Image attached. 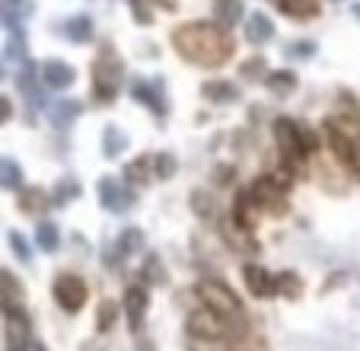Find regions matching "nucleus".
Instances as JSON below:
<instances>
[{"label":"nucleus","mask_w":360,"mask_h":351,"mask_svg":"<svg viewBox=\"0 0 360 351\" xmlns=\"http://www.w3.org/2000/svg\"><path fill=\"white\" fill-rule=\"evenodd\" d=\"M172 48L195 68H224L236 54V42L217 23H185L172 32Z\"/></svg>","instance_id":"obj_1"},{"label":"nucleus","mask_w":360,"mask_h":351,"mask_svg":"<svg viewBox=\"0 0 360 351\" xmlns=\"http://www.w3.org/2000/svg\"><path fill=\"white\" fill-rule=\"evenodd\" d=\"M198 297L204 300L207 310H214L226 323V338H230V342L245 338V332H249V316H245L243 300L233 294L230 284L217 281V278H207V281L198 284Z\"/></svg>","instance_id":"obj_2"},{"label":"nucleus","mask_w":360,"mask_h":351,"mask_svg":"<svg viewBox=\"0 0 360 351\" xmlns=\"http://www.w3.org/2000/svg\"><path fill=\"white\" fill-rule=\"evenodd\" d=\"M274 141H278V154H281V166H287L290 173H300V166L306 163L303 144H300V122L293 118H278L271 125Z\"/></svg>","instance_id":"obj_3"},{"label":"nucleus","mask_w":360,"mask_h":351,"mask_svg":"<svg viewBox=\"0 0 360 351\" xmlns=\"http://www.w3.org/2000/svg\"><path fill=\"white\" fill-rule=\"evenodd\" d=\"M185 332H188V338H195V342H220V338H226V323L214 310L201 307V310L188 313Z\"/></svg>","instance_id":"obj_4"},{"label":"nucleus","mask_w":360,"mask_h":351,"mask_svg":"<svg viewBox=\"0 0 360 351\" xmlns=\"http://www.w3.org/2000/svg\"><path fill=\"white\" fill-rule=\"evenodd\" d=\"M284 185L274 179V176H259L255 183L249 185L252 202L259 204V211H268V214H284L287 211V195Z\"/></svg>","instance_id":"obj_5"},{"label":"nucleus","mask_w":360,"mask_h":351,"mask_svg":"<svg viewBox=\"0 0 360 351\" xmlns=\"http://www.w3.org/2000/svg\"><path fill=\"white\" fill-rule=\"evenodd\" d=\"M55 300L58 307H61L64 313H77L83 310V304H86V281H83L80 275H58L55 281Z\"/></svg>","instance_id":"obj_6"},{"label":"nucleus","mask_w":360,"mask_h":351,"mask_svg":"<svg viewBox=\"0 0 360 351\" xmlns=\"http://www.w3.org/2000/svg\"><path fill=\"white\" fill-rule=\"evenodd\" d=\"M122 58H118V51L112 45H105L99 51V58L93 61V87H112L118 90V83H122Z\"/></svg>","instance_id":"obj_7"},{"label":"nucleus","mask_w":360,"mask_h":351,"mask_svg":"<svg viewBox=\"0 0 360 351\" xmlns=\"http://www.w3.org/2000/svg\"><path fill=\"white\" fill-rule=\"evenodd\" d=\"M4 326H7V345L10 351H22L29 345V313L22 307L4 310Z\"/></svg>","instance_id":"obj_8"},{"label":"nucleus","mask_w":360,"mask_h":351,"mask_svg":"<svg viewBox=\"0 0 360 351\" xmlns=\"http://www.w3.org/2000/svg\"><path fill=\"white\" fill-rule=\"evenodd\" d=\"M131 96H134V99H141L143 106L150 109V112L166 115L163 80H141V77H134V80H131Z\"/></svg>","instance_id":"obj_9"},{"label":"nucleus","mask_w":360,"mask_h":351,"mask_svg":"<svg viewBox=\"0 0 360 351\" xmlns=\"http://www.w3.org/2000/svg\"><path fill=\"white\" fill-rule=\"evenodd\" d=\"M147 307H150V294L134 284V288L124 290V316H128L131 332H141L143 329V316H147Z\"/></svg>","instance_id":"obj_10"},{"label":"nucleus","mask_w":360,"mask_h":351,"mask_svg":"<svg viewBox=\"0 0 360 351\" xmlns=\"http://www.w3.org/2000/svg\"><path fill=\"white\" fill-rule=\"evenodd\" d=\"M243 278H245V288H249V294H255V297H274V275L268 269H262V265L249 262L243 269Z\"/></svg>","instance_id":"obj_11"},{"label":"nucleus","mask_w":360,"mask_h":351,"mask_svg":"<svg viewBox=\"0 0 360 351\" xmlns=\"http://www.w3.org/2000/svg\"><path fill=\"white\" fill-rule=\"evenodd\" d=\"M41 80H45V87H51V90H68L70 83L77 80V70L70 68L68 61H45L41 64Z\"/></svg>","instance_id":"obj_12"},{"label":"nucleus","mask_w":360,"mask_h":351,"mask_svg":"<svg viewBox=\"0 0 360 351\" xmlns=\"http://www.w3.org/2000/svg\"><path fill=\"white\" fill-rule=\"evenodd\" d=\"M99 202L105 204L109 211H128L131 204H134V195L124 192L115 179H102L99 183Z\"/></svg>","instance_id":"obj_13"},{"label":"nucleus","mask_w":360,"mask_h":351,"mask_svg":"<svg viewBox=\"0 0 360 351\" xmlns=\"http://www.w3.org/2000/svg\"><path fill=\"white\" fill-rule=\"evenodd\" d=\"M29 13H32L29 0H0V26L4 29H20Z\"/></svg>","instance_id":"obj_14"},{"label":"nucleus","mask_w":360,"mask_h":351,"mask_svg":"<svg viewBox=\"0 0 360 351\" xmlns=\"http://www.w3.org/2000/svg\"><path fill=\"white\" fill-rule=\"evenodd\" d=\"M124 179H128L134 189H143V185H150V179H153V156L143 154V156H137L134 163H128V169H124Z\"/></svg>","instance_id":"obj_15"},{"label":"nucleus","mask_w":360,"mask_h":351,"mask_svg":"<svg viewBox=\"0 0 360 351\" xmlns=\"http://www.w3.org/2000/svg\"><path fill=\"white\" fill-rule=\"evenodd\" d=\"M0 307L10 310V307H22V284L16 275L10 271H0Z\"/></svg>","instance_id":"obj_16"},{"label":"nucleus","mask_w":360,"mask_h":351,"mask_svg":"<svg viewBox=\"0 0 360 351\" xmlns=\"http://www.w3.org/2000/svg\"><path fill=\"white\" fill-rule=\"evenodd\" d=\"M274 4L290 20H313V16H319V0H274Z\"/></svg>","instance_id":"obj_17"},{"label":"nucleus","mask_w":360,"mask_h":351,"mask_svg":"<svg viewBox=\"0 0 360 351\" xmlns=\"http://www.w3.org/2000/svg\"><path fill=\"white\" fill-rule=\"evenodd\" d=\"M51 208V198H48L45 189H22L20 192V211L26 214H45Z\"/></svg>","instance_id":"obj_18"},{"label":"nucleus","mask_w":360,"mask_h":351,"mask_svg":"<svg viewBox=\"0 0 360 351\" xmlns=\"http://www.w3.org/2000/svg\"><path fill=\"white\" fill-rule=\"evenodd\" d=\"M245 39L249 42H268L274 39V23L268 20L265 13H252L245 20Z\"/></svg>","instance_id":"obj_19"},{"label":"nucleus","mask_w":360,"mask_h":351,"mask_svg":"<svg viewBox=\"0 0 360 351\" xmlns=\"http://www.w3.org/2000/svg\"><path fill=\"white\" fill-rule=\"evenodd\" d=\"M224 237L230 240V246H233V250H236V252H255V250H259V243L252 240V233H249V230L236 227V223H233V221H226V223H224Z\"/></svg>","instance_id":"obj_20"},{"label":"nucleus","mask_w":360,"mask_h":351,"mask_svg":"<svg viewBox=\"0 0 360 351\" xmlns=\"http://www.w3.org/2000/svg\"><path fill=\"white\" fill-rule=\"evenodd\" d=\"M274 294H281V297H287V300H297L300 294H303V278H300L297 271L278 275L274 278Z\"/></svg>","instance_id":"obj_21"},{"label":"nucleus","mask_w":360,"mask_h":351,"mask_svg":"<svg viewBox=\"0 0 360 351\" xmlns=\"http://www.w3.org/2000/svg\"><path fill=\"white\" fill-rule=\"evenodd\" d=\"M204 99H211V102H236L239 99V90L233 87V83H226V80H214V83H204Z\"/></svg>","instance_id":"obj_22"},{"label":"nucleus","mask_w":360,"mask_h":351,"mask_svg":"<svg viewBox=\"0 0 360 351\" xmlns=\"http://www.w3.org/2000/svg\"><path fill=\"white\" fill-rule=\"evenodd\" d=\"M64 32L70 42H89L93 39V20L89 16H74V20L64 23Z\"/></svg>","instance_id":"obj_23"},{"label":"nucleus","mask_w":360,"mask_h":351,"mask_svg":"<svg viewBox=\"0 0 360 351\" xmlns=\"http://www.w3.org/2000/svg\"><path fill=\"white\" fill-rule=\"evenodd\" d=\"M265 83L271 93L287 96V93H293V87H297V74H293V70H274V74L265 77Z\"/></svg>","instance_id":"obj_24"},{"label":"nucleus","mask_w":360,"mask_h":351,"mask_svg":"<svg viewBox=\"0 0 360 351\" xmlns=\"http://www.w3.org/2000/svg\"><path fill=\"white\" fill-rule=\"evenodd\" d=\"M77 115H80V102L64 99V102H58V106L51 109V122H55V128H68Z\"/></svg>","instance_id":"obj_25"},{"label":"nucleus","mask_w":360,"mask_h":351,"mask_svg":"<svg viewBox=\"0 0 360 351\" xmlns=\"http://www.w3.org/2000/svg\"><path fill=\"white\" fill-rule=\"evenodd\" d=\"M0 185L4 189H22V169L13 160H4V156H0Z\"/></svg>","instance_id":"obj_26"},{"label":"nucleus","mask_w":360,"mask_h":351,"mask_svg":"<svg viewBox=\"0 0 360 351\" xmlns=\"http://www.w3.org/2000/svg\"><path fill=\"white\" fill-rule=\"evenodd\" d=\"M35 243H39L41 252H55L58 250V227H55V223L41 221L39 230H35Z\"/></svg>","instance_id":"obj_27"},{"label":"nucleus","mask_w":360,"mask_h":351,"mask_svg":"<svg viewBox=\"0 0 360 351\" xmlns=\"http://www.w3.org/2000/svg\"><path fill=\"white\" fill-rule=\"evenodd\" d=\"M217 16L224 26H236L243 20V4L239 0H217Z\"/></svg>","instance_id":"obj_28"},{"label":"nucleus","mask_w":360,"mask_h":351,"mask_svg":"<svg viewBox=\"0 0 360 351\" xmlns=\"http://www.w3.org/2000/svg\"><path fill=\"white\" fill-rule=\"evenodd\" d=\"M102 141H105V144H102L105 156H118L124 150V144H128V137H124L115 125H109V128H105V135H102Z\"/></svg>","instance_id":"obj_29"},{"label":"nucleus","mask_w":360,"mask_h":351,"mask_svg":"<svg viewBox=\"0 0 360 351\" xmlns=\"http://www.w3.org/2000/svg\"><path fill=\"white\" fill-rule=\"evenodd\" d=\"M115 316H118V304H115V300H102L99 313H96V329L109 332L112 326H115Z\"/></svg>","instance_id":"obj_30"},{"label":"nucleus","mask_w":360,"mask_h":351,"mask_svg":"<svg viewBox=\"0 0 360 351\" xmlns=\"http://www.w3.org/2000/svg\"><path fill=\"white\" fill-rule=\"evenodd\" d=\"M141 243H143V233L137 227H131V230H124L122 237H118V259L122 256H131V252H137L141 250Z\"/></svg>","instance_id":"obj_31"},{"label":"nucleus","mask_w":360,"mask_h":351,"mask_svg":"<svg viewBox=\"0 0 360 351\" xmlns=\"http://www.w3.org/2000/svg\"><path fill=\"white\" fill-rule=\"evenodd\" d=\"M153 176H157V179H172V176H176V156L172 154L153 156Z\"/></svg>","instance_id":"obj_32"},{"label":"nucleus","mask_w":360,"mask_h":351,"mask_svg":"<svg viewBox=\"0 0 360 351\" xmlns=\"http://www.w3.org/2000/svg\"><path fill=\"white\" fill-rule=\"evenodd\" d=\"M300 144H303L306 160H309L313 154H319V135H316L313 128H306V125H300Z\"/></svg>","instance_id":"obj_33"},{"label":"nucleus","mask_w":360,"mask_h":351,"mask_svg":"<svg viewBox=\"0 0 360 351\" xmlns=\"http://www.w3.org/2000/svg\"><path fill=\"white\" fill-rule=\"evenodd\" d=\"M10 250H13V256L20 259V262H32V250H29V243H26V237L22 233H10Z\"/></svg>","instance_id":"obj_34"},{"label":"nucleus","mask_w":360,"mask_h":351,"mask_svg":"<svg viewBox=\"0 0 360 351\" xmlns=\"http://www.w3.org/2000/svg\"><path fill=\"white\" fill-rule=\"evenodd\" d=\"M143 278H147V281H160V284L166 281V271L157 256H147V262H143Z\"/></svg>","instance_id":"obj_35"},{"label":"nucleus","mask_w":360,"mask_h":351,"mask_svg":"<svg viewBox=\"0 0 360 351\" xmlns=\"http://www.w3.org/2000/svg\"><path fill=\"white\" fill-rule=\"evenodd\" d=\"M77 195H80V185H77L74 179H68V183L58 185V195L51 198V204H68L70 198H77Z\"/></svg>","instance_id":"obj_36"},{"label":"nucleus","mask_w":360,"mask_h":351,"mask_svg":"<svg viewBox=\"0 0 360 351\" xmlns=\"http://www.w3.org/2000/svg\"><path fill=\"white\" fill-rule=\"evenodd\" d=\"M131 13H134V20L141 23V26H150V23H153V10H150L147 0H131Z\"/></svg>","instance_id":"obj_37"},{"label":"nucleus","mask_w":360,"mask_h":351,"mask_svg":"<svg viewBox=\"0 0 360 351\" xmlns=\"http://www.w3.org/2000/svg\"><path fill=\"white\" fill-rule=\"evenodd\" d=\"M262 74H265V58H249V61L243 64V77H245V80H259Z\"/></svg>","instance_id":"obj_38"},{"label":"nucleus","mask_w":360,"mask_h":351,"mask_svg":"<svg viewBox=\"0 0 360 351\" xmlns=\"http://www.w3.org/2000/svg\"><path fill=\"white\" fill-rule=\"evenodd\" d=\"M191 204H195V211L201 217H211L214 214V204H211V198L204 202V192H195V195H191Z\"/></svg>","instance_id":"obj_39"},{"label":"nucleus","mask_w":360,"mask_h":351,"mask_svg":"<svg viewBox=\"0 0 360 351\" xmlns=\"http://www.w3.org/2000/svg\"><path fill=\"white\" fill-rule=\"evenodd\" d=\"M10 115H13V102H10L7 96H0V125L10 122Z\"/></svg>","instance_id":"obj_40"},{"label":"nucleus","mask_w":360,"mask_h":351,"mask_svg":"<svg viewBox=\"0 0 360 351\" xmlns=\"http://www.w3.org/2000/svg\"><path fill=\"white\" fill-rule=\"evenodd\" d=\"M153 4H157V7H163V10H176L179 0H153Z\"/></svg>","instance_id":"obj_41"},{"label":"nucleus","mask_w":360,"mask_h":351,"mask_svg":"<svg viewBox=\"0 0 360 351\" xmlns=\"http://www.w3.org/2000/svg\"><path fill=\"white\" fill-rule=\"evenodd\" d=\"M293 51H297V54H313L316 48H313V45H297V48H293Z\"/></svg>","instance_id":"obj_42"},{"label":"nucleus","mask_w":360,"mask_h":351,"mask_svg":"<svg viewBox=\"0 0 360 351\" xmlns=\"http://www.w3.org/2000/svg\"><path fill=\"white\" fill-rule=\"evenodd\" d=\"M0 64H4V61H0ZM0 77H4V70H0Z\"/></svg>","instance_id":"obj_43"}]
</instances>
